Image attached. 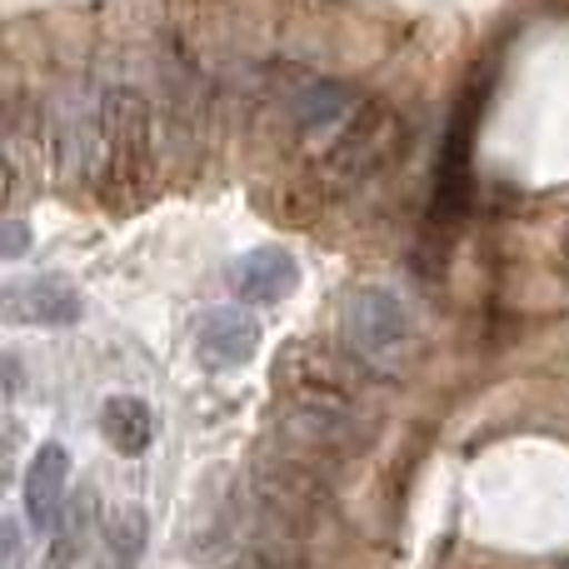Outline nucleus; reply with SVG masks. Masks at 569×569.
Masks as SVG:
<instances>
[{"mask_svg": "<svg viewBox=\"0 0 569 569\" xmlns=\"http://www.w3.org/2000/svg\"><path fill=\"white\" fill-rule=\"evenodd\" d=\"M355 106H360L355 86L330 80V76H310L284 96V116H290V126L300 130L305 140H330L335 130L355 116Z\"/></svg>", "mask_w": 569, "mask_h": 569, "instance_id": "nucleus-10", "label": "nucleus"}, {"mask_svg": "<svg viewBox=\"0 0 569 569\" xmlns=\"http://www.w3.org/2000/svg\"><path fill=\"white\" fill-rule=\"evenodd\" d=\"M345 350L365 370H400L415 355V315L390 284H360L340 310Z\"/></svg>", "mask_w": 569, "mask_h": 569, "instance_id": "nucleus-5", "label": "nucleus"}, {"mask_svg": "<svg viewBox=\"0 0 569 569\" xmlns=\"http://www.w3.org/2000/svg\"><path fill=\"white\" fill-rule=\"evenodd\" d=\"M490 96V80L470 86L455 106V120L440 140V160H435V196H430V230L425 236L440 240V250H450L455 230L465 226L475 200V130H480V110Z\"/></svg>", "mask_w": 569, "mask_h": 569, "instance_id": "nucleus-4", "label": "nucleus"}, {"mask_svg": "<svg viewBox=\"0 0 569 569\" xmlns=\"http://www.w3.org/2000/svg\"><path fill=\"white\" fill-rule=\"evenodd\" d=\"M220 569H305V540L290 530L260 525V530L246 540V550H240L236 560H226Z\"/></svg>", "mask_w": 569, "mask_h": 569, "instance_id": "nucleus-16", "label": "nucleus"}, {"mask_svg": "<svg viewBox=\"0 0 569 569\" xmlns=\"http://www.w3.org/2000/svg\"><path fill=\"white\" fill-rule=\"evenodd\" d=\"M295 284H300V266L280 246H256L230 266V290L246 305H280L295 295Z\"/></svg>", "mask_w": 569, "mask_h": 569, "instance_id": "nucleus-11", "label": "nucleus"}, {"mask_svg": "<svg viewBox=\"0 0 569 569\" xmlns=\"http://www.w3.org/2000/svg\"><path fill=\"white\" fill-rule=\"evenodd\" d=\"M20 555H26V520L6 515V520H0V565L20 569Z\"/></svg>", "mask_w": 569, "mask_h": 569, "instance_id": "nucleus-17", "label": "nucleus"}, {"mask_svg": "<svg viewBox=\"0 0 569 569\" xmlns=\"http://www.w3.org/2000/svg\"><path fill=\"white\" fill-rule=\"evenodd\" d=\"M56 176L70 186H96L100 176V96H70L50 116Z\"/></svg>", "mask_w": 569, "mask_h": 569, "instance_id": "nucleus-7", "label": "nucleus"}, {"mask_svg": "<svg viewBox=\"0 0 569 569\" xmlns=\"http://www.w3.org/2000/svg\"><path fill=\"white\" fill-rule=\"evenodd\" d=\"M260 350V320L240 305H216L196 320V360L206 370L226 375V370H240L250 365Z\"/></svg>", "mask_w": 569, "mask_h": 569, "instance_id": "nucleus-8", "label": "nucleus"}, {"mask_svg": "<svg viewBox=\"0 0 569 569\" xmlns=\"http://www.w3.org/2000/svg\"><path fill=\"white\" fill-rule=\"evenodd\" d=\"M250 505L260 510V525L305 540L335 510V465L276 435V445H266L250 465Z\"/></svg>", "mask_w": 569, "mask_h": 569, "instance_id": "nucleus-1", "label": "nucleus"}, {"mask_svg": "<svg viewBox=\"0 0 569 569\" xmlns=\"http://www.w3.org/2000/svg\"><path fill=\"white\" fill-rule=\"evenodd\" d=\"M20 395V355H6V400Z\"/></svg>", "mask_w": 569, "mask_h": 569, "instance_id": "nucleus-19", "label": "nucleus"}, {"mask_svg": "<svg viewBox=\"0 0 569 569\" xmlns=\"http://www.w3.org/2000/svg\"><path fill=\"white\" fill-rule=\"evenodd\" d=\"M405 150H410V120L395 106H385V100H360L355 116L325 140L320 170L330 186L360 190V186H370L375 176H385Z\"/></svg>", "mask_w": 569, "mask_h": 569, "instance_id": "nucleus-3", "label": "nucleus"}, {"mask_svg": "<svg viewBox=\"0 0 569 569\" xmlns=\"http://www.w3.org/2000/svg\"><path fill=\"white\" fill-rule=\"evenodd\" d=\"M10 305V320H26V325H46V330H66V325L80 320V295L70 290L66 280L56 276H36V280H20L6 290Z\"/></svg>", "mask_w": 569, "mask_h": 569, "instance_id": "nucleus-12", "label": "nucleus"}, {"mask_svg": "<svg viewBox=\"0 0 569 569\" xmlns=\"http://www.w3.org/2000/svg\"><path fill=\"white\" fill-rule=\"evenodd\" d=\"M66 485H70V455L66 445H40L26 465V480H20V505H26V525L36 535H50L66 515Z\"/></svg>", "mask_w": 569, "mask_h": 569, "instance_id": "nucleus-9", "label": "nucleus"}, {"mask_svg": "<svg viewBox=\"0 0 569 569\" xmlns=\"http://www.w3.org/2000/svg\"><path fill=\"white\" fill-rule=\"evenodd\" d=\"M156 176V110L136 86L100 90V200L110 210H136Z\"/></svg>", "mask_w": 569, "mask_h": 569, "instance_id": "nucleus-2", "label": "nucleus"}, {"mask_svg": "<svg viewBox=\"0 0 569 569\" xmlns=\"http://www.w3.org/2000/svg\"><path fill=\"white\" fill-rule=\"evenodd\" d=\"M100 435H106V445L116 455H146L150 440H156V415H150L146 400H136V395H110L106 405H100Z\"/></svg>", "mask_w": 569, "mask_h": 569, "instance_id": "nucleus-14", "label": "nucleus"}, {"mask_svg": "<svg viewBox=\"0 0 569 569\" xmlns=\"http://www.w3.org/2000/svg\"><path fill=\"white\" fill-rule=\"evenodd\" d=\"M26 250H30V226H26L20 216H10V220H6V246H0V256H6L10 266H16V260L26 256Z\"/></svg>", "mask_w": 569, "mask_h": 569, "instance_id": "nucleus-18", "label": "nucleus"}, {"mask_svg": "<svg viewBox=\"0 0 569 569\" xmlns=\"http://www.w3.org/2000/svg\"><path fill=\"white\" fill-rule=\"evenodd\" d=\"M150 545V520L136 500H120L100 520V569H140Z\"/></svg>", "mask_w": 569, "mask_h": 569, "instance_id": "nucleus-13", "label": "nucleus"}, {"mask_svg": "<svg viewBox=\"0 0 569 569\" xmlns=\"http://www.w3.org/2000/svg\"><path fill=\"white\" fill-rule=\"evenodd\" d=\"M90 535H96V495L76 490V500H66V515L50 530V555L46 569H76L90 550Z\"/></svg>", "mask_w": 569, "mask_h": 569, "instance_id": "nucleus-15", "label": "nucleus"}, {"mask_svg": "<svg viewBox=\"0 0 569 569\" xmlns=\"http://www.w3.org/2000/svg\"><path fill=\"white\" fill-rule=\"evenodd\" d=\"M276 435L300 445V450L320 455L325 465H335V460H345V455L365 450L370 420H365L350 395H340V390H295V400L284 405Z\"/></svg>", "mask_w": 569, "mask_h": 569, "instance_id": "nucleus-6", "label": "nucleus"}]
</instances>
